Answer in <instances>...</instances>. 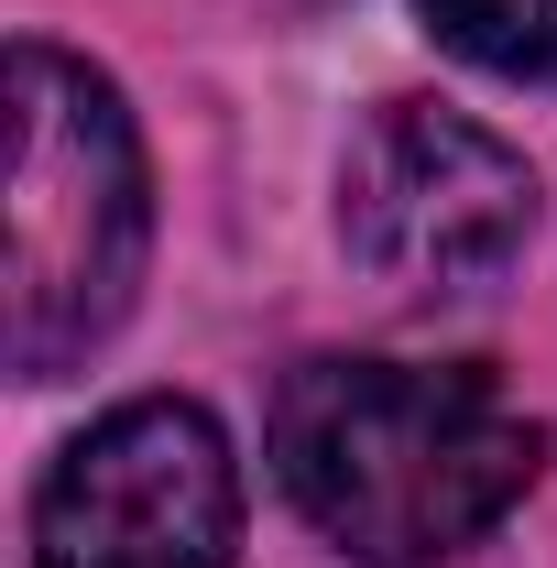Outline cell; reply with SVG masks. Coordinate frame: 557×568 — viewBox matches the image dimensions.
I'll return each mask as SVG.
<instances>
[{"label":"cell","mask_w":557,"mask_h":568,"mask_svg":"<svg viewBox=\"0 0 557 568\" xmlns=\"http://www.w3.org/2000/svg\"><path fill=\"white\" fill-rule=\"evenodd\" d=\"M536 230V164L482 121L394 99L372 110L340 164V241L394 295H482Z\"/></svg>","instance_id":"3957f363"},{"label":"cell","mask_w":557,"mask_h":568,"mask_svg":"<svg viewBox=\"0 0 557 568\" xmlns=\"http://www.w3.org/2000/svg\"><path fill=\"white\" fill-rule=\"evenodd\" d=\"M547 470V426L470 361H306L274 394L284 503L361 568H437Z\"/></svg>","instance_id":"6da1fadb"},{"label":"cell","mask_w":557,"mask_h":568,"mask_svg":"<svg viewBox=\"0 0 557 568\" xmlns=\"http://www.w3.org/2000/svg\"><path fill=\"white\" fill-rule=\"evenodd\" d=\"M437 22L448 55H470L482 77H525V88H557V0H416Z\"/></svg>","instance_id":"5b68a950"},{"label":"cell","mask_w":557,"mask_h":568,"mask_svg":"<svg viewBox=\"0 0 557 568\" xmlns=\"http://www.w3.org/2000/svg\"><path fill=\"white\" fill-rule=\"evenodd\" d=\"M11 110V263H0V306H11V372L55 383L132 317L142 241H153V186H142V132L121 88L55 55V44H11L0 77Z\"/></svg>","instance_id":"7a4b0ae2"},{"label":"cell","mask_w":557,"mask_h":568,"mask_svg":"<svg viewBox=\"0 0 557 568\" xmlns=\"http://www.w3.org/2000/svg\"><path fill=\"white\" fill-rule=\"evenodd\" d=\"M241 459L209 405L142 394L99 416L33 493V568H230Z\"/></svg>","instance_id":"277c9868"}]
</instances>
